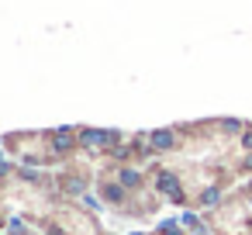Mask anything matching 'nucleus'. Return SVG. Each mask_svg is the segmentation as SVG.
<instances>
[{"label": "nucleus", "instance_id": "obj_1", "mask_svg": "<svg viewBox=\"0 0 252 235\" xmlns=\"http://www.w3.org/2000/svg\"><path fill=\"white\" fill-rule=\"evenodd\" d=\"M169 142H173V135H166V132H162V135H156V145H169Z\"/></svg>", "mask_w": 252, "mask_h": 235}]
</instances>
